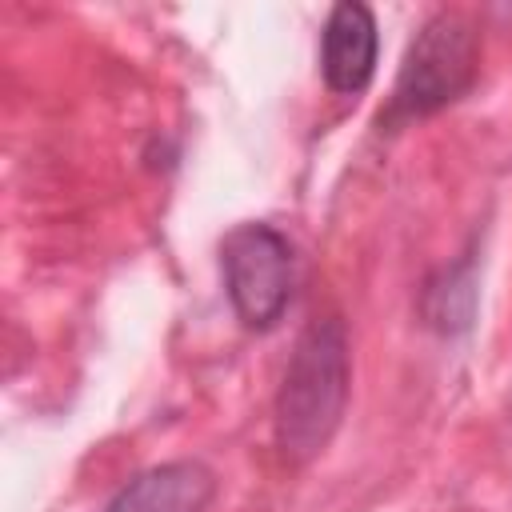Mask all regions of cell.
I'll list each match as a JSON object with an SVG mask.
<instances>
[{"label":"cell","mask_w":512,"mask_h":512,"mask_svg":"<svg viewBox=\"0 0 512 512\" xmlns=\"http://www.w3.org/2000/svg\"><path fill=\"white\" fill-rule=\"evenodd\" d=\"M352 388V356H348V328L336 316L312 320L284 364L280 388H276V448L288 464L316 460L348 408Z\"/></svg>","instance_id":"1"},{"label":"cell","mask_w":512,"mask_h":512,"mask_svg":"<svg viewBox=\"0 0 512 512\" xmlns=\"http://www.w3.org/2000/svg\"><path fill=\"white\" fill-rule=\"evenodd\" d=\"M476 56H480V40L468 16L460 12L428 16L404 48L392 100L388 112H380V124L420 120L460 100L476 80Z\"/></svg>","instance_id":"2"},{"label":"cell","mask_w":512,"mask_h":512,"mask_svg":"<svg viewBox=\"0 0 512 512\" xmlns=\"http://www.w3.org/2000/svg\"><path fill=\"white\" fill-rule=\"evenodd\" d=\"M220 276L236 320L248 332L280 324L292 300V244L264 220H244L220 240Z\"/></svg>","instance_id":"3"},{"label":"cell","mask_w":512,"mask_h":512,"mask_svg":"<svg viewBox=\"0 0 512 512\" xmlns=\"http://www.w3.org/2000/svg\"><path fill=\"white\" fill-rule=\"evenodd\" d=\"M380 60V28L368 4L340 0L332 4L320 32V76L336 96H360Z\"/></svg>","instance_id":"4"},{"label":"cell","mask_w":512,"mask_h":512,"mask_svg":"<svg viewBox=\"0 0 512 512\" xmlns=\"http://www.w3.org/2000/svg\"><path fill=\"white\" fill-rule=\"evenodd\" d=\"M216 476L200 460H168L136 472L104 504V512H208Z\"/></svg>","instance_id":"5"},{"label":"cell","mask_w":512,"mask_h":512,"mask_svg":"<svg viewBox=\"0 0 512 512\" xmlns=\"http://www.w3.org/2000/svg\"><path fill=\"white\" fill-rule=\"evenodd\" d=\"M472 308H476V288L468 264L444 268L424 284V320L436 332H464L472 324Z\"/></svg>","instance_id":"6"}]
</instances>
